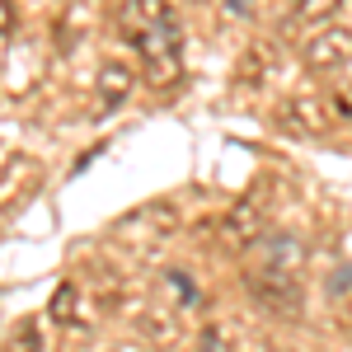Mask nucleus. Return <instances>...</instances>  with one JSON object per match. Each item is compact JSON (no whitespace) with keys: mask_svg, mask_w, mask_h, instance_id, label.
I'll return each mask as SVG.
<instances>
[{"mask_svg":"<svg viewBox=\"0 0 352 352\" xmlns=\"http://www.w3.org/2000/svg\"><path fill=\"white\" fill-rule=\"evenodd\" d=\"M197 352H230V343H226V333H221V329H207V333L197 338Z\"/></svg>","mask_w":352,"mask_h":352,"instance_id":"8","label":"nucleus"},{"mask_svg":"<svg viewBox=\"0 0 352 352\" xmlns=\"http://www.w3.org/2000/svg\"><path fill=\"white\" fill-rule=\"evenodd\" d=\"M118 28L122 38L141 52V76L155 89H169L184 71V56H179V24L169 14L164 0H122L118 10Z\"/></svg>","mask_w":352,"mask_h":352,"instance_id":"1","label":"nucleus"},{"mask_svg":"<svg viewBox=\"0 0 352 352\" xmlns=\"http://www.w3.org/2000/svg\"><path fill=\"white\" fill-rule=\"evenodd\" d=\"M226 5H230V14H240V19L254 14V0H226Z\"/></svg>","mask_w":352,"mask_h":352,"instance_id":"10","label":"nucleus"},{"mask_svg":"<svg viewBox=\"0 0 352 352\" xmlns=\"http://www.w3.org/2000/svg\"><path fill=\"white\" fill-rule=\"evenodd\" d=\"M19 348H24V352H38V338H33V329H19V333H14V352H19Z\"/></svg>","mask_w":352,"mask_h":352,"instance_id":"9","label":"nucleus"},{"mask_svg":"<svg viewBox=\"0 0 352 352\" xmlns=\"http://www.w3.org/2000/svg\"><path fill=\"white\" fill-rule=\"evenodd\" d=\"M14 28H19V10H14V0H0V33H5V47H14Z\"/></svg>","mask_w":352,"mask_h":352,"instance_id":"6","label":"nucleus"},{"mask_svg":"<svg viewBox=\"0 0 352 352\" xmlns=\"http://www.w3.org/2000/svg\"><path fill=\"white\" fill-rule=\"evenodd\" d=\"M305 66L310 71H320V76H333V71H343L352 66V28H320L310 43H305Z\"/></svg>","mask_w":352,"mask_h":352,"instance_id":"2","label":"nucleus"},{"mask_svg":"<svg viewBox=\"0 0 352 352\" xmlns=\"http://www.w3.org/2000/svg\"><path fill=\"white\" fill-rule=\"evenodd\" d=\"M80 287L76 282H61L56 287V296H52V305H47V315H52V324H80Z\"/></svg>","mask_w":352,"mask_h":352,"instance_id":"5","label":"nucleus"},{"mask_svg":"<svg viewBox=\"0 0 352 352\" xmlns=\"http://www.w3.org/2000/svg\"><path fill=\"white\" fill-rule=\"evenodd\" d=\"M277 122H282V132H292V136H315L329 127V113L320 99H287L277 109Z\"/></svg>","mask_w":352,"mask_h":352,"instance_id":"3","label":"nucleus"},{"mask_svg":"<svg viewBox=\"0 0 352 352\" xmlns=\"http://www.w3.org/2000/svg\"><path fill=\"white\" fill-rule=\"evenodd\" d=\"M94 89H99V109H104V113L118 109V104L127 99V89H132V71L118 66V61H109V66L99 71V85H94Z\"/></svg>","mask_w":352,"mask_h":352,"instance_id":"4","label":"nucleus"},{"mask_svg":"<svg viewBox=\"0 0 352 352\" xmlns=\"http://www.w3.org/2000/svg\"><path fill=\"white\" fill-rule=\"evenodd\" d=\"M292 5H296V14H305V19H324V14L338 10V0H292Z\"/></svg>","mask_w":352,"mask_h":352,"instance_id":"7","label":"nucleus"}]
</instances>
